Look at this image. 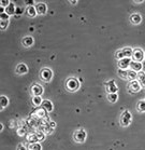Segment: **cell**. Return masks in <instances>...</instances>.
I'll use <instances>...</instances> for the list:
<instances>
[{
    "mask_svg": "<svg viewBox=\"0 0 145 150\" xmlns=\"http://www.w3.org/2000/svg\"><path fill=\"white\" fill-rule=\"evenodd\" d=\"M28 71V66L26 64H24V63H20L18 65L16 66V72L17 74H20V75H24V74H26Z\"/></svg>",
    "mask_w": 145,
    "mask_h": 150,
    "instance_id": "cell-14",
    "label": "cell"
},
{
    "mask_svg": "<svg viewBox=\"0 0 145 150\" xmlns=\"http://www.w3.org/2000/svg\"><path fill=\"white\" fill-rule=\"evenodd\" d=\"M71 4H78V1H71Z\"/></svg>",
    "mask_w": 145,
    "mask_h": 150,
    "instance_id": "cell-37",
    "label": "cell"
},
{
    "mask_svg": "<svg viewBox=\"0 0 145 150\" xmlns=\"http://www.w3.org/2000/svg\"><path fill=\"white\" fill-rule=\"evenodd\" d=\"M6 13L9 14V15H13V14L16 13V8H15V4L13 2H10V4L6 8Z\"/></svg>",
    "mask_w": 145,
    "mask_h": 150,
    "instance_id": "cell-18",
    "label": "cell"
},
{
    "mask_svg": "<svg viewBox=\"0 0 145 150\" xmlns=\"http://www.w3.org/2000/svg\"><path fill=\"white\" fill-rule=\"evenodd\" d=\"M26 14H27L28 16H30V17H34V16H36V15L38 14L36 7H34V6H30V7L26 8Z\"/></svg>",
    "mask_w": 145,
    "mask_h": 150,
    "instance_id": "cell-17",
    "label": "cell"
},
{
    "mask_svg": "<svg viewBox=\"0 0 145 150\" xmlns=\"http://www.w3.org/2000/svg\"><path fill=\"white\" fill-rule=\"evenodd\" d=\"M36 134H37V137H38V139H39V142L45 139V134H44L42 131H40V132H36Z\"/></svg>",
    "mask_w": 145,
    "mask_h": 150,
    "instance_id": "cell-28",
    "label": "cell"
},
{
    "mask_svg": "<svg viewBox=\"0 0 145 150\" xmlns=\"http://www.w3.org/2000/svg\"><path fill=\"white\" fill-rule=\"evenodd\" d=\"M26 4H27L28 7H30V6H34V1H31V0H29V1H26Z\"/></svg>",
    "mask_w": 145,
    "mask_h": 150,
    "instance_id": "cell-36",
    "label": "cell"
},
{
    "mask_svg": "<svg viewBox=\"0 0 145 150\" xmlns=\"http://www.w3.org/2000/svg\"><path fill=\"white\" fill-rule=\"evenodd\" d=\"M40 77L41 79L45 82H50L53 78V71L50 68H43L41 69L40 71Z\"/></svg>",
    "mask_w": 145,
    "mask_h": 150,
    "instance_id": "cell-3",
    "label": "cell"
},
{
    "mask_svg": "<svg viewBox=\"0 0 145 150\" xmlns=\"http://www.w3.org/2000/svg\"><path fill=\"white\" fill-rule=\"evenodd\" d=\"M131 120H132L131 113L129 112L128 110H126V111L123 112L122 116H120V124L123 126H128L131 123Z\"/></svg>",
    "mask_w": 145,
    "mask_h": 150,
    "instance_id": "cell-4",
    "label": "cell"
},
{
    "mask_svg": "<svg viewBox=\"0 0 145 150\" xmlns=\"http://www.w3.org/2000/svg\"><path fill=\"white\" fill-rule=\"evenodd\" d=\"M9 4H10V1H9V0H1V1H0V7L7 8Z\"/></svg>",
    "mask_w": 145,
    "mask_h": 150,
    "instance_id": "cell-31",
    "label": "cell"
},
{
    "mask_svg": "<svg viewBox=\"0 0 145 150\" xmlns=\"http://www.w3.org/2000/svg\"><path fill=\"white\" fill-rule=\"evenodd\" d=\"M34 38L31 37V36H26L25 38H23L22 42H23L24 47H30V45H34Z\"/></svg>",
    "mask_w": 145,
    "mask_h": 150,
    "instance_id": "cell-16",
    "label": "cell"
},
{
    "mask_svg": "<svg viewBox=\"0 0 145 150\" xmlns=\"http://www.w3.org/2000/svg\"><path fill=\"white\" fill-rule=\"evenodd\" d=\"M105 86H106V91H108L109 94H113V93H117L118 91V86L116 85L114 80H111L105 83Z\"/></svg>",
    "mask_w": 145,
    "mask_h": 150,
    "instance_id": "cell-8",
    "label": "cell"
},
{
    "mask_svg": "<svg viewBox=\"0 0 145 150\" xmlns=\"http://www.w3.org/2000/svg\"><path fill=\"white\" fill-rule=\"evenodd\" d=\"M130 21H131L132 24H135V25L140 24L142 21V16L139 13H133L131 16H130Z\"/></svg>",
    "mask_w": 145,
    "mask_h": 150,
    "instance_id": "cell-15",
    "label": "cell"
},
{
    "mask_svg": "<svg viewBox=\"0 0 145 150\" xmlns=\"http://www.w3.org/2000/svg\"><path fill=\"white\" fill-rule=\"evenodd\" d=\"M42 103H43V99L41 96H32V104L34 106H40L42 105Z\"/></svg>",
    "mask_w": 145,
    "mask_h": 150,
    "instance_id": "cell-21",
    "label": "cell"
},
{
    "mask_svg": "<svg viewBox=\"0 0 145 150\" xmlns=\"http://www.w3.org/2000/svg\"><path fill=\"white\" fill-rule=\"evenodd\" d=\"M118 76L122 79H128V70L125 69H118Z\"/></svg>",
    "mask_w": 145,
    "mask_h": 150,
    "instance_id": "cell-25",
    "label": "cell"
},
{
    "mask_svg": "<svg viewBox=\"0 0 145 150\" xmlns=\"http://www.w3.org/2000/svg\"><path fill=\"white\" fill-rule=\"evenodd\" d=\"M133 54V49H131L130 47H126V48L122 49V50H118L116 52V57L117 59H123V58H130Z\"/></svg>",
    "mask_w": 145,
    "mask_h": 150,
    "instance_id": "cell-1",
    "label": "cell"
},
{
    "mask_svg": "<svg viewBox=\"0 0 145 150\" xmlns=\"http://www.w3.org/2000/svg\"><path fill=\"white\" fill-rule=\"evenodd\" d=\"M42 93H43V88H42V85L38 84V83L32 84V86H31V94H32V95L40 96Z\"/></svg>",
    "mask_w": 145,
    "mask_h": 150,
    "instance_id": "cell-9",
    "label": "cell"
},
{
    "mask_svg": "<svg viewBox=\"0 0 145 150\" xmlns=\"http://www.w3.org/2000/svg\"><path fill=\"white\" fill-rule=\"evenodd\" d=\"M0 102H1V109H4V107L8 106V104H9V99H8L7 96L1 95L0 96Z\"/></svg>",
    "mask_w": 145,
    "mask_h": 150,
    "instance_id": "cell-23",
    "label": "cell"
},
{
    "mask_svg": "<svg viewBox=\"0 0 145 150\" xmlns=\"http://www.w3.org/2000/svg\"><path fill=\"white\" fill-rule=\"evenodd\" d=\"M66 86H67V89L71 92H74L76 90L80 89V81H78L76 78H69L66 82Z\"/></svg>",
    "mask_w": 145,
    "mask_h": 150,
    "instance_id": "cell-2",
    "label": "cell"
},
{
    "mask_svg": "<svg viewBox=\"0 0 145 150\" xmlns=\"http://www.w3.org/2000/svg\"><path fill=\"white\" fill-rule=\"evenodd\" d=\"M144 52L143 50L140 48H137V49H133V54H132V58H133V61L135 62H141L144 59Z\"/></svg>",
    "mask_w": 145,
    "mask_h": 150,
    "instance_id": "cell-6",
    "label": "cell"
},
{
    "mask_svg": "<svg viewBox=\"0 0 145 150\" xmlns=\"http://www.w3.org/2000/svg\"><path fill=\"white\" fill-rule=\"evenodd\" d=\"M128 88H129V91H130L131 93H137L141 90L142 85L139 80H133V81H130Z\"/></svg>",
    "mask_w": 145,
    "mask_h": 150,
    "instance_id": "cell-7",
    "label": "cell"
},
{
    "mask_svg": "<svg viewBox=\"0 0 145 150\" xmlns=\"http://www.w3.org/2000/svg\"><path fill=\"white\" fill-rule=\"evenodd\" d=\"M34 112H36V115H37V116L39 117V118H44V117L46 116V112H47V111L45 109H44V108H42V109L36 110Z\"/></svg>",
    "mask_w": 145,
    "mask_h": 150,
    "instance_id": "cell-26",
    "label": "cell"
},
{
    "mask_svg": "<svg viewBox=\"0 0 145 150\" xmlns=\"http://www.w3.org/2000/svg\"><path fill=\"white\" fill-rule=\"evenodd\" d=\"M23 12V8H16V13L15 14H20Z\"/></svg>",
    "mask_w": 145,
    "mask_h": 150,
    "instance_id": "cell-35",
    "label": "cell"
},
{
    "mask_svg": "<svg viewBox=\"0 0 145 150\" xmlns=\"http://www.w3.org/2000/svg\"><path fill=\"white\" fill-rule=\"evenodd\" d=\"M142 68H143V65H142L141 62L131 61V63H130V70H134L137 72H140Z\"/></svg>",
    "mask_w": 145,
    "mask_h": 150,
    "instance_id": "cell-11",
    "label": "cell"
},
{
    "mask_svg": "<svg viewBox=\"0 0 145 150\" xmlns=\"http://www.w3.org/2000/svg\"><path fill=\"white\" fill-rule=\"evenodd\" d=\"M137 109L140 112H144L145 111V99H142V100H139L138 105H137Z\"/></svg>",
    "mask_w": 145,
    "mask_h": 150,
    "instance_id": "cell-20",
    "label": "cell"
},
{
    "mask_svg": "<svg viewBox=\"0 0 145 150\" xmlns=\"http://www.w3.org/2000/svg\"><path fill=\"white\" fill-rule=\"evenodd\" d=\"M8 24H9V21H0V26H1V29H2V30L7 28Z\"/></svg>",
    "mask_w": 145,
    "mask_h": 150,
    "instance_id": "cell-29",
    "label": "cell"
},
{
    "mask_svg": "<svg viewBox=\"0 0 145 150\" xmlns=\"http://www.w3.org/2000/svg\"><path fill=\"white\" fill-rule=\"evenodd\" d=\"M130 63H131V59H130V58L126 57V58H123V59H119V61H118V68L127 70V68L130 67Z\"/></svg>",
    "mask_w": 145,
    "mask_h": 150,
    "instance_id": "cell-10",
    "label": "cell"
},
{
    "mask_svg": "<svg viewBox=\"0 0 145 150\" xmlns=\"http://www.w3.org/2000/svg\"><path fill=\"white\" fill-rule=\"evenodd\" d=\"M27 140L29 142V144H34V143H38L39 139H38L37 137V134L34 133V134H29L27 136Z\"/></svg>",
    "mask_w": 145,
    "mask_h": 150,
    "instance_id": "cell-19",
    "label": "cell"
},
{
    "mask_svg": "<svg viewBox=\"0 0 145 150\" xmlns=\"http://www.w3.org/2000/svg\"><path fill=\"white\" fill-rule=\"evenodd\" d=\"M139 81H140V83H141L142 88H145V77L144 78H142L141 80H139Z\"/></svg>",
    "mask_w": 145,
    "mask_h": 150,
    "instance_id": "cell-33",
    "label": "cell"
},
{
    "mask_svg": "<svg viewBox=\"0 0 145 150\" xmlns=\"http://www.w3.org/2000/svg\"><path fill=\"white\" fill-rule=\"evenodd\" d=\"M36 9H37L38 14H40V15H43V14H45V13H46V11H47L46 4H44V2H39V4L36 6Z\"/></svg>",
    "mask_w": 145,
    "mask_h": 150,
    "instance_id": "cell-12",
    "label": "cell"
},
{
    "mask_svg": "<svg viewBox=\"0 0 145 150\" xmlns=\"http://www.w3.org/2000/svg\"><path fill=\"white\" fill-rule=\"evenodd\" d=\"M48 125L51 126L52 129H54L55 126H56V123H55L54 121H50V122H48Z\"/></svg>",
    "mask_w": 145,
    "mask_h": 150,
    "instance_id": "cell-34",
    "label": "cell"
},
{
    "mask_svg": "<svg viewBox=\"0 0 145 150\" xmlns=\"http://www.w3.org/2000/svg\"><path fill=\"white\" fill-rule=\"evenodd\" d=\"M117 98H118L117 93H113V94H109L108 95L109 102H111V103H115L116 100H117Z\"/></svg>",
    "mask_w": 145,
    "mask_h": 150,
    "instance_id": "cell-27",
    "label": "cell"
},
{
    "mask_svg": "<svg viewBox=\"0 0 145 150\" xmlns=\"http://www.w3.org/2000/svg\"><path fill=\"white\" fill-rule=\"evenodd\" d=\"M86 137H87V134H86V132H85L83 129L78 130L74 133V135H73L74 140L78 142V143H84L85 140H86Z\"/></svg>",
    "mask_w": 145,
    "mask_h": 150,
    "instance_id": "cell-5",
    "label": "cell"
},
{
    "mask_svg": "<svg viewBox=\"0 0 145 150\" xmlns=\"http://www.w3.org/2000/svg\"><path fill=\"white\" fill-rule=\"evenodd\" d=\"M137 78H138V72L134 71V70H128V79L129 80L133 81V80H137Z\"/></svg>",
    "mask_w": 145,
    "mask_h": 150,
    "instance_id": "cell-22",
    "label": "cell"
},
{
    "mask_svg": "<svg viewBox=\"0 0 145 150\" xmlns=\"http://www.w3.org/2000/svg\"><path fill=\"white\" fill-rule=\"evenodd\" d=\"M28 149H29V150H42V146H41L39 143L29 144V146H28Z\"/></svg>",
    "mask_w": 145,
    "mask_h": 150,
    "instance_id": "cell-24",
    "label": "cell"
},
{
    "mask_svg": "<svg viewBox=\"0 0 145 150\" xmlns=\"http://www.w3.org/2000/svg\"><path fill=\"white\" fill-rule=\"evenodd\" d=\"M42 107H43L44 109L46 110L47 112H51L53 108H54V106H53V103L50 100V99H44L43 103H42Z\"/></svg>",
    "mask_w": 145,
    "mask_h": 150,
    "instance_id": "cell-13",
    "label": "cell"
},
{
    "mask_svg": "<svg viewBox=\"0 0 145 150\" xmlns=\"http://www.w3.org/2000/svg\"><path fill=\"white\" fill-rule=\"evenodd\" d=\"M17 150H27V148L20 144V145H18V147H17Z\"/></svg>",
    "mask_w": 145,
    "mask_h": 150,
    "instance_id": "cell-32",
    "label": "cell"
},
{
    "mask_svg": "<svg viewBox=\"0 0 145 150\" xmlns=\"http://www.w3.org/2000/svg\"><path fill=\"white\" fill-rule=\"evenodd\" d=\"M9 14H7L6 12L4 13H1L0 14V21H9Z\"/></svg>",
    "mask_w": 145,
    "mask_h": 150,
    "instance_id": "cell-30",
    "label": "cell"
}]
</instances>
